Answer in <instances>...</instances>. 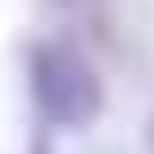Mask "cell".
<instances>
[{"label": "cell", "mask_w": 154, "mask_h": 154, "mask_svg": "<svg viewBox=\"0 0 154 154\" xmlns=\"http://www.w3.org/2000/svg\"><path fill=\"white\" fill-rule=\"evenodd\" d=\"M148 148H154V123H148Z\"/></svg>", "instance_id": "obj_2"}, {"label": "cell", "mask_w": 154, "mask_h": 154, "mask_svg": "<svg viewBox=\"0 0 154 154\" xmlns=\"http://www.w3.org/2000/svg\"><path fill=\"white\" fill-rule=\"evenodd\" d=\"M56 6H74V0H56Z\"/></svg>", "instance_id": "obj_3"}, {"label": "cell", "mask_w": 154, "mask_h": 154, "mask_svg": "<svg viewBox=\"0 0 154 154\" xmlns=\"http://www.w3.org/2000/svg\"><path fill=\"white\" fill-rule=\"evenodd\" d=\"M25 86L43 130H93L105 111V80L86 62V49L68 37H37L25 49Z\"/></svg>", "instance_id": "obj_1"}]
</instances>
